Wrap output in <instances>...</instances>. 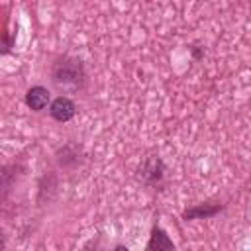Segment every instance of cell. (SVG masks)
<instances>
[{"label":"cell","instance_id":"obj_1","mask_svg":"<svg viewBox=\"0 0 251 251\" xmlns=\"http://www.w3.org/2000/svg\"><path fill=\"white\" fill-rule=\"evenodd\" d=\"M51 78L59 88L80 90L84 86V82H86V73H84V67H82V63L78 59L63 57L53 65Z\"/></svg>","mask_w":251,"mask_h":251},{"label":"cell","instance_id":"obj_2","mask_svg":"<svg viewBox=\"0 0 251 251\" xmlns=\"http://www.w3.org/2000/svg\"><path fill=\"white\" fill-rule=\"evenodd\" d=\"M139 178L145 182V184H157L161 178H163V173H165V165L159 157H149L141 163L139 171H137Z\"/></svg>","mask_w":251,"mask_h":251},{"label":"cell","instance_id":"obj_3","mask_svg":"<svg viewBox=\"0 0 251 251\" xmlns=\"http://www.w3.org/2000/svg\"><path fill=\"white\" fill-rule=\"evenodd\" d=\"M75 112H76V106H75V102H73L69 96H57V98L49 104V116H51L55 122H61V124L73 120Z\"/></svg>","mask_w":251,"mask_h":251},{"label":"cell","instance_id":"obj_4","mask_svg":"<svg viewBox=\"0 0 251 251\" xmlns=\"http://www.w3.org/2000/svg\"><path fill=\"white\" fill-rule=\"evenodd\" d=\"M49 100H51V94H49V90H47L45 86H41V84H35V86H31V88L25 92V104H27V108L33 110V112H41V110L49 104Z\"/></svg>","mask_w":251,"mask_h":251},{"label":"cell","instance_id":"obj_5","mask_svg":"<svg viewBox=\"0 0 251 251\" xmlns=\"http://www.w3.org/2000/svg\"><path fill=\"white\" fill-rule=\"evenodd\" d=\"M224 206L222 204H198V206H192L188 210H184L182 218L184 220H208V218H214Z\"/></svg>","mask_w":251,"mask_h":251},{"label":"cell","instance_id":"obj_6","mask_svg":"<svg viewBox=\"0 0 251 251\" xmlns=\"http://www.w3.org/2000/svg\"><path fill=\"white\" fill-rule=\"evenodd\" d=\"M147 249L149 251H173L175 243L171 241V237L167 235V231H163L161 227H153L151 237L147 241Z\"/></svg>","mask_w":251,"mask_h":251}]
</instances>
